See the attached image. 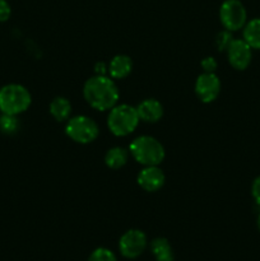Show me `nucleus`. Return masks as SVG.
<instances>
[{
  "label": "nucleus",
  "mask_w": 260,
  "mask_h": 261,
  "mask_svg": "<svg viewBox=\"0 0 260 261\" xmlns=\"http://www.w3.org/2000/svg\"><path fill=\"white\" fill-rule=\"evenodd\" d=\"M86 101L98 111L111 110L119 99V89L106 75H94L86 82L83 88Z\"/></svg>",
  "instance_id": "1"
},
{
  "label": "nucleus",
  "mask_w": 260,
  "mask_h": 261,
  "mask_svg": "<svg viewBox=\"0 0 260 261\" xmlns=\"http://www.w3.org/2000/svg\"><path fill=\"white\" fill-rule=\"evenodd\" d=\"M133 158L144 166H158L165 160V148L155 138L142 135L132 142L129 147Z\"/></svg>",
  "instance_id": "2"
},
{
  "label": "nucleus",
  "mask_w": 260,
  "mask_h": 261,
  "mask_svg": "<svg viewBox=\"0 0 260 261\" xmlns=\"http://www.w3.org/2000/svg\"><path fill=\"white\" fill-rule=\"evenodd\" d=\"M32 97L28 89L20 84H7L0 88V111L7 115H19L28 110Z\"/></svg>",
  "instance_id": "3"
},
{
  "label": "nucleus",
  "mask_w": 260,
  "mask_h": 261,
  "mask_svg": "<svg viewBox=\"0 0 260 261\" xmlns=\"http://www.w3.org/2000/svg\"><path fill=\"white\" fill-rule=\"evenodd\" d=\"M140 119L135 107L129 105L114 106L107 117V126L116 137H126L137 129Z\"/></svg>",
  "instance_id": "4"
},
{
  "label": "nucleus",
  "mask_w": 260,
  "mask_h": 261,
  "mask_svg": "<svg viewBox=\"0 0 260 261\" xmlns=\"http://www.w3.org/2000/svg\"><path fill=\"white\" fill-rule=\"evenodd\" d=\"M65 133L71 140L79 144H88L96 140L99 129L94 120L88 116H75L66 124Z\"/></svg>",
  "instance_id": "5"
},
{
  "label": "nucleus",
  "mask_w": 260,
  "mask_h": 261,
  "mask_svg": "<svg viewBox=\"0 0 260 261\" xmlns=\"http://www.w3.org/2000/svg\"><path fill=\"white\" fill-rule=\"evenodd\" d=\"M219 18L227 31H239L247 23V12L240 0H224L219 8Z\"/></svg>",
  "instance_id": "6"
},
{
  "label": "nucleus",
  "mask_w": 260,
  "mask_h": 261,
  "mask_svg": "<svg viewBox=\"0 0 260 261\" xmlns=\"http://www.w3.org/2000/svg\"><path fill=\"white\" fill-rule=\"evenodd\" d=\"M147 245L148 240L144 232L140 231V229H129L120 237V254L125 259H137L145 251Z\"/></svg>",
  "instance_id": "7"
},
{
  "label": "nucleus",
  "mask_w": 260,
  "mask_h": 261,
  "mask_svg": "<svg viewBox=\"0 0 260 261\" xmlns=\"http://www.w3.org/2000/svg\"><path fill=\"white\" fill-rule=\"evenodd\" d=\"M228 61L236 70H245L250 65L252 59V48L247 45L244 38H237L229 43L227 48Z\"/></svg>",
  "instance_id": "8"
},
{
  "label": "nucleus",
  "mask_w": 260,
  "mask_h": 261,
  "mask_svg": "<svg viewBox=\"0 0 260 261\" xmlns=\"http://www.w3.org/2000/svg\"><path fill=\"white\" fill-rule=\"evenodd\" d=\"M221 92V81L214 73H204L198 76L195 83V93L201 102L211 103Z\"/></svg>",
  "instance_id": "9"
},
{
  "label": "nucleus",
  "mask_w": 260,
  "mask_h": 261,
  "mask_svg": "<svg viewBox=\"0 0 260 261\" xmlns=\"http://www.w3.org/2000/svg\"><path fill=\"white\" fill-rule=\"evenodd\" d=\"M165 173L157 166H145L138 175V184L145 191H157L165 184Z\"/></svg>",
  "instance_id": "10"
},
{
  "label": "nucleus",
  "mask_w": 260,
  "mask_h": 261,
  "mask_svg": "<svg viewBox=\"0 0 260 261\" xmlns=\"http://www.w3.org/2000/svg\"><path fill=\"white\" fill-rule=\"evenodd\" d=\"M138 115L142 121L157 122L163 116V106L157 99H144L137 107Z\"/></svg>",
  "instance_id": "11"
},
{
  "label": "nucleus",
  "mask_w": 260,
  "mask_h": 261,
  "mask_svg": "<svg viewBox=\"0 0 260 261\" xmlns=\"http://www.w3.org/2000/svg\"><path fill=\"white\" fill-rule=\"evenodd\" d=\"M133 69V61L126 55H116L111 60L109 66L110 75L114 79L126 78Z\"/></svg>",
  "instance_id": "12"
},
{
  "label": "nucleus",
  "mask_w": 260,
  "mask_h": 261,
  "mask_svg": "<svg viewBox=\"0 0 260 261\" xmlns=\"http://www.w3.org/2000/svg\"><path fill=\"white\" fill-rule=\"evenodd\" d=\"M150 251L157 261H173V250L165 237H157L150 242Z\"/></svg>",
  "instance_id": "13"
},
{
  "label": "nucleus",
  "mask_w": 260,
  "mask_h": 261,
  "mask_svg": "<svg viewBox=\"0 0 260 261\" xmlns=\"http://www.w3.org/2000/svg\"><path fill=\"white\" fill-rule=\"evenodd\" d=\"M244 40L251 48L260 50V18H254L245 24Z\"/></svg>",
  "instance_id": "14"
},
{
  "label": "nucleus",
  "mask_w": 260,
  "mask_h": 261,
  "mask_svg": "<svg viewBox=\"0 0 260 261\" xmlns=\"http://www.w3.org/2000/svg\"><path fill=\"white\" fill-rule=\"evenodd\" d=\"M71 112V105L65 97H56L50 103V114L58 121H65Z\"/></svg>",
  "instance_id": "15"
},
{
  "label": "nucleus",
  "mask_w": 260,
  "mask_h": 261,
  "mask_svg": "<svg viewBox=\"0 0 260 261\" xmlns=\"http://www.w3.org/2000/svg\"><path fill=\"white\" fill-rule=\"evenodd\" d=\"M127 152L121 147H115L107 150L106 155H105V162H106L107 167L112 168V170H119V168L124 167L127 162Z\"/></svg>",
  "instance_id": "16"
},
{
  "label": "nucleus",
  "mask_w": 260,
  "mask_h": 261,
  "mask_svg": "<svg viewBox=\"0 0 260 261\" xmlns=\"http://www.w3.org/2000/svg\"><path fill=\"white\" fill-rule=\"evenodd\" d=\"M19 127V121H18L15 115H7L3 114L0 116V130L4 134H14Z\"/></svg>",
  "instance_id": "17"
},
{
  "label": "nucleus",
  "mask_w": 260,
  "mask_h": 261,
  "mask_svg": "<svg viewBox=\"0 0 260 261\" xmlns=\"http://www.w3.org/2000/svg\"><path fill=\"white\" fill-rule=\"evenodd\" d=\"M88 261H117L116 255L106 247H98L89 255Z\"/></svg>",
  "instance_id": "18"
},
{
  "label": "nucleus",
  "mask_w": 260,
  "mask_h": 261,
  "mask_svg": "<svg viewBox=\"0 0 260 261\" xmlns=\"http://www.w3.org/2000/svg\"><path fill=\"white\" fill-rule=\"evenodd\" d=\"M232 41H233V37L231 35V31H222V32L218 33V36L216 38L217 47H218L219 51L227 50Z\"/></svg>",
  "instance_id": "19"
},
{
  "label": "nucleus",
  "mask_w": 260,
  "mask_h": 261,
  "mask_svg": "<svg viewBox=\"0 0 260 261\" xmlns=\"http://www.w3.org/2000/svg\"><path fill=\"white\" fill-rule=\"evenodd\" d=\"M201 68L204 69V73H214L217 69V66H218V64H217L216 59L212 58V56H208V58L203 59L200 63Z\"/></svg>",
  "instance_id": "20"
},
{
  "label": "nucleus",
  "mask_w": 260,
  "mask_h": 261,
  "mask_svg": "<svg viewBox=\"0 0 260 261\" xmlns=\"http://www.w3.org/2000/svg\"><path fill=\"white\" fill-rule=\"evenodd\" d=\"M12 14V8L7 0H0V22H7Z\"/></svg>",
  "instance_id": "21"
},
{
  "label": "nucleus",
  "mask_w": 260,
  "mask_h": 261,
  "mask_svg": "<svg viewBox=\"0 0 260 261\" xmlns=\"http://www.w3.org/2000/svg\"><path fill=\"white\" fill-rule=\"evenodd\" d=\"M251 194H252V198H254L255 203L260 206V176L256 177L252 182L251 186Z\"/></svg>",
  "instance_id": "22"
},
{
  "label": "nucleus",
  "mask_w": 260,
  "mask_h": 261,
  "mask_svg": "<svg viewBox=\"0 0 260 261\" xmlns=\"http://www.w3.org/2000/svg\"><path fill=\"white\" fill-rule=\"evenodd\" d=\"M256 224H257V229H259V231H260V214H259V217H257Z\"/></svg>",
  "instance_id": "23"
}]
</instances>
